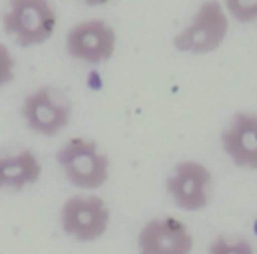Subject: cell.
Returning a JSON list of instances; mask_svg holds the SVG:
<instances>
[{"instance_id": "10", "label": "cell", "mask_w": 257, "mask_h": 254, "mask_svg": "<svg viewBox=\"0 0 257 254\" xmlns=\"http://www.w3.org/2000/svg\"><path fill=\"white\" fill-rule=\"evenodd\" d=\"M41 175L43 166L32 150L0 155V191H23L39 182Z\"/></svg>"}, {"instance_id": "13", "label": "cell", "mask_w": 257, "mask_h": 254, "mask_svg": "<svg viewBox=\"0 0 257 254\" xmlns=\"http://www.w3.org/2000/svg\"><path fill=\"white\" fill-rule=\"evenodd\" d=\"M15 78V58L11 51L0 44V87H6Z\"/></svg>"}, {"instance_id": "4", "label": "cell", "mask_w": 257, "mask_h": 254, "mask_svg": "<svg viewBox=\"0 0 257 254\" xmlns=\"http://www.w3.org/2000/svg\"><path fill=\"white\" fill-rule=\"evenodd\" d=\"M229 22L224 8L217 0H206L199 6L192 22L185 30L175 36L173 44L178 51L204 55L218 50L227 36Z\"/></svg>"}, {"instance_id": "12", "label": "cell", "mask_w": 257, "mask_h": 254, "mask_svg": "<svg viewBox=\"0 0 257 254\" xmlns=\"http://www.w3.org/2000/svg\"><path fill=\"white\" fill-rule=\"evenodd\" d=\"M227 11L241 23L257 22V0H225Z\"/></svg>"}, {"instance_id": "1", "label": "cell", "mask_w": 257, "mask_h": 254, "mask_svg": "<svg viewBox=\"0 0 257 254\" xmlns=\"http://www.w3.org/2000/svg\"><path fill=\"white\" fill-rule=\"evenodd\" d=\"M57 162L67 182L78 189H99L109 179V159L93 140L71 138L57 152Z\"/></svg>"}, {"instance_id": "9", "label": "cell", "mask_w": 257, "mask_h": 254, "mask_svg": "<svg viewBox=\"0 0 257 254\" xmlns=\"http://www.w3.org/2000/svg\"><path fill=\"white\" fill-rule=\"evenodd\" d=\"M220 143L234 166L257 170V115L236 113L229 127L222 131Z\"/></svg>"}, {"instance_id": "7", "label": "cell", "mask_w": 257, "mask_h": 254, "mask_svg": "<svg viewBox=\"0 0 257 254\" xmlns=\"http://www.w3.org/2000/svg\"><path fill=\"white\" fill-rule=\"evenodd\" d=\"M65 48L76 60L93 65L102 64L113 57L116 48V32L102 20H86L69 30Z\"/></svg>"}, {"instance_id": "2", "label": "cell", "mask_w": 257, "mask_h": 254, "mask_svg": "<svg viewBox=\"0 0 257 254\" xmlns=\"http://www.w3.org/2000/svg\"><path fill=\"white\" fill-rule=\"evenodd\" d=\"M57 13L48 0H9L2 15L6 34L22 48L39 46L53 36L57 29Z\"/></svg>"}, {"instance_id": "11", "label": "cell", "mask_w": 257, "mask_h": 254, "mask_svg": "<svg viewBox=\"0 0 257 254\" xmlns=\"http://www.w3.org/2000/svg\"><path fill=\"white\" fill-rule=\"evenodd\" d=\"M208 254H255V250L246 238L231 240L227 236H217L208 245Z\"/></svg>"}, {"instance_id": "5", "label": "cell", "mask_w": 257, "mask_h": 254, "mask_svg": "<svg viewBox=\"0 0 257 254\" xmlns=\"http://www.w3.org/2000/svg\"><path fill=\"white\" fill-rule=\"evenodd\" d=\"M22 115L30 131L53 138L71 124L72 104L64 92L44 85L25 97Z\"/></svg>"}, {"instance_id": "6", "label": "cell", "mask_w": 257, "mask_h": 254, "mask_svg": "<svg viewBox=\"0 0 257 254\" xmlns=\"http://www.w3.org/2000/svg\"><path fill=\"white\" fill-rule=\"evenodd\" d=\"M211 172L199 161L185 159L175 164L166 189L173 203L183 212H199L210 203Z\"/></svg>"}, {"instance_id": "14", "label": "cell", "mask_w": 257, "mask_h": 254, "mask_svg": "<svg viewBox=\"0 0 257 254\" xmlns=\"http://www.w3.org/2000/svg\"><path fill=\"white\" fill-rule=\"evenodd\" d=\"M83 2L88 6H104V4H107V2H111V0H83Z\"/></svg>"}, {"instance_id": "8", "label": "cell", "mask_w": 257, "mask_h": 254, "mask_svg": "<svg viewBox=\"0 0 257 254\" xmlns=\"http://www.w3.org/2000/svg\"><path fill=\"white\" fill-rule=\"evenodd\" d=\"M192 247L189 228L175 217L152 219L138 235L140 254H190Z\"/></svg>"}, {"instance_id": "3", "label": "cell", "mask_w": 257, "mask_h": 254, "mask_svg": "<svg viewBox=\"0 0 257 254\" xmlns=\"http://www.w3.org/2000/svg\"><path fill=\"white\" fill-rule=\"evenodd\" d=\"M109 207L95 194H74L60 208L62 231L79 243L102 238L109 228Z\"/></svg>"}]
</instances>
